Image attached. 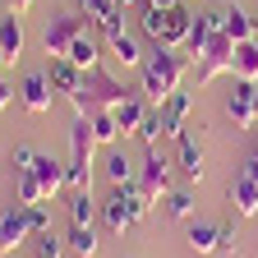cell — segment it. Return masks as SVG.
Masks as SVG:
<instances>
[{
  "instance_id": "1",
  "label": "cell",
  "mask_w": 258,
  "mask_h": 258,
  "mask_svg": "<svg viewBox=\"0 0 258 258\" xmlns=\"http://www.w3.org/2000/svg\"><path fill=\"white\" fill-rule=\"evenodd\" d=\"M184 70H189V55H184V51H166V46H157V51L143 60V83H139L143 102H148V106H166L171 97L180 92Z\"/></svg>"
},
{
  "instance_id": "2",
  "label": "cell",
  "mask_w": 258,
  "mask_h": 258,
  "mask_svg": "<svg viewBox=\"0 0 258 258\" xmlns=\"http://www.w3.org/2000/svg\"><path fill=\"white\" fill-rule=\"evenodd\" d=\"M129 97H134V92H129L120 79H111L106 70H88L79 97H70V106H74V115H97V111H115V106H124Z\"/></svg>"
},
{
  "instance_id": "3",
  "label": "cell",
  "mask_w": 258,
  "mask_h": 258,
  "mask_svg": "<svg viewBox=\"0 0 258 258\" xmlns=\"http://www.w3.org/2000/svg\"><path fill=\"white\" fill-rule=\"evenodd\" d=\"M92 148H97L92 120L88 115H74V124H70V161H64V180H70L74 194L92 189Z\"/></svg>"
},
{
  "instance_id": "4",
  "label": "cell",
  "mask_w": 258,
  "mask_h": 258,
  "mask_svg": "<svg viewBox=\"0 0 258 258\" xmlns=\"http://www.w3.org/2000/svg\"><path fill=\"white\" fill-rule=\"evenodd\" d=\"M139 194L152 208L171 194V161L161 157V148H148V157H143V166H139Z\"/></svg>"
},
{
  "instance_id": "5",
  "label": "cell",
  "mask_w": 258,
  "mask_h": 258,
  "mask_svg": "<svg viewBox=\"0 0 258 258\" xmlns=\"http://www.w3.org/2000/svg\"><path fill=\"white\" fill-rule=\"evenodd\" d=\"M79 37H83V19H74V14H55V19L46 23L42 46H46L51 60H64V55H70V46H74Z\"/></svg>"
},
{
  "instance_id": "6",
  "label": "cell",
  "mask_w": 258,
  "mask_h": 258,
  "mask_svg": "<svg viewBox=\"0 0 258 258\" xmlns=\"http://www.w3.org/2000/svg\"><path fill=\"white\" fill-rule=\"evenodd\" d=\"M231 55H235V42L226 37V32H217V37L208 42V51L199 55V88L212 83L217 74H231Z\"/></svg>"
},
{
  "instance_id": "7",
  "label": "cell",
  "mask_w": 258,
  "mask_h": 258,
  "mask_svg": "<svg viewBox=\"0 0 258 258\" xmlns=\"http://www.w3.org/2000/svg\"><path fill=\"white\" fill-rule=\"evenodd\" d=\"M226 115L235 120V129H253L258 124V83L235 79V92L226 97Z\"/></svg>"
},
{
  "instance_id": "8",
  "label": "cell",
  "mask_w": 258,
  "mask_h": 258,
  "mask_svg": "<svg viewBox=\"0 0 258 258\" xmlns=\"http://www.w3.org/2000/svg\"><path fill=\"white\" fill-rule=\"evenodd\" d=\"M102 226L111 235H124L134 226V212H129V189L124 184H111V194L102 199Z\"/></svg>"
},
{
  "instance_id": "9",
  "label": "cell",
  "mask_w": 258,
  "mask_h": 258,
  "mask_svg": "<svg viewBox=\"0 0 258 258\" xmlns=\"http://www.w3.org/2000/svg\"><path fill=\"white\" fill-rule=\"evenodd\" d=\"M28 235H32V226H28V208H5L0 212V253H14L19 244H28Z\"/></svg>"
},
{
  "instance_id": "10",
  "label": "cell",
  "mask_w": 258,
  "mask_h": 258,
  "mask_svg": "<svg viewBox=\"0 0 258 258\" xmlns=\"http://www.w3.org/2000/svg\"><path fill=\"white\" fill-rule=\"evenodd\" d=\"M194 19L184 5H175V10H166V28H161V42L157 46H166V51H184L189 46V32H194Z\"/></svg>"
},
{
  "instance_id": "11",
  "label": "cell",
  "mask_w": 258,
  "mask_h": 258,
  "mask_svg": "<svg viewBox=\"0 0 258 258\" xmlns=\"http://www.w3.org/2000/svg\"><path fill=\"white\" fill-rule=\"evenodd\" d=\"M51 97H55V88H51L46 74H28V79L19 83V102H23V111H32V115H46V111H51Z\"/></svg>"
},
{
  "instance_id": "12",
  "label": "cell",
  "mask_w": 258,
  "mask_h": 258,
  "mask_svg": "<svg viewBox=\"0 0 258 258\" xmlns=\"http://www.w3.org/2000/svg\"><path fill=\"white\" fill-rule=\"evenodd\" d=\"M161 111V129H166V139H184V120H189V111H194V102H189V92H175L166 106H157Z\"/></svg>"
},
{
  "instance_id": "13",
  "label": "cell",
  "mask_w": 258,
  "mask_h": 258,
  "mask_svg": "<svg viewBox=\"0 0 258 258\" xmlns=\"http://www.w3.org/2000/svg\"><path fill=\"white\" fill-rule=\"evenodd\" d=\"M32 175L42 180L46 199H55L60 189H70V180H64V161H55V157H46V152H37V161H32Z\"/></svg>"
},
{
  "instance_id": "14",
  "label": "cell",
  "mask_w": 258,
  "mask_h": 258,
  "mask_svg": "<svg viewBox=\"0 0 258 258\" xmlns=\"http://www.w3.org/2000/svg\"><path fill=\"white\" fill-rule=\"evenodd\" d=\"M46 79H51V88L64 92V97H79V88H83V70H79L74 60H51Z\"/></svg>"
},
{
  "instance_id": "15",
  "label": "cell",
  "mask_w": 258,
  "mask_h": 258,
  "mask_svg": "<svg viewBox=\"0 0 258 258\" xmlns=\"http://www.w3.org/2000/svg\"><path fill=\"white\" fill-rule=\"evenodd\" d=\"M23 42H28V37H23V19L10 10L5 19H0V51H5V60H10V64L23 55Z\"/></svg>"
},
{
  "instance_id": "16",
  "label": "cell",
  "mask_w": 258,
  "mask_h": 258,
  "mask_svg": "<svg viewBox=\"0 0 258 258\" xmlns=\"http://www.w3.org/2000/svg\"><path fill=\"white\" fill-rule=\"evenodd\" d=\"M231 208L240 217H258V180H249V175L231 180Z\"/></svg>"
},
{
  "instance_id": "17",
  "label": "cell",
  "mask_w": 258,
  "mask_h": 258,
  "mask_svg": "<svg viewBox=\"0 0 258 258\" xmlns=\"http://www.w3.org/2000/svg\"><path fill=\"white\" fill-rule=\"evenodd\" d=\"M231 74L244 79V83H258V37L235 46V55H231Z\"/></svg>"
},
{
  "instance_id": "18",
  "label": "cell",
  "mask_w": 258,
  "mask_h": 258,
  "mask_svg": "<svg viewBox=\"0 0 258 258\" xmlns=\"http://www.w3.org/2000/svg\"><path fill=\"white\" fill-rule=\"evenodd\" d=\"M226 37H231L235 46L240 42H253L258 37V19H249L240 5H226Z\"/></svg>"
},
{
  "instance_id": "19",
  "label": "cell",
  "mask_w": 258,
  "mask_h": 258,
  "mask_svg": "<svg viewBox=\"0 0 258 258\" xmlns=\"http://www.w3.org/2000/svg\"><path fill=\"white\" fill-rule=\"evenodd\" d=\"M106 46H111V55L124 64V70H139V64H143V51H139V37H134V32H115Z\"/></svg>"
},
{
  "instance_id": "20",
  "label": "cell",
  "mask_w": 258,
  "mask_h": 258,
  "mask_svg": "<svg viewBox=\"0 0 258 258\" xmlns=\"http://www.w3.org/2000/svg\"><path fill=\"white\" fill-rule=\"evenodd\" d=\"M203 161H208V152H203V143L184 134V139H180V166H184V175H189V180H203V171H208V166H203Z\"/></svg>"
},
{
  "instance_id": "21",
  "label": "cell",
  "mask_w": 258,
  "mask_h": 258,
  "mask_svg": "<svg viewBox=\"0 0 258 258\" xmlns=\"http://www.w3.org/2000/svg\"><path fill=\"white\" fill-rule=\"evenodd\" d=\"M64 60H74L79 70L88 74V70H97V60H102V46H97V37H88V32H83V37L70 46V55H64Z\"/></svg>"
},
{
  "instance_id": "22",
  "label": "cell",
  "mask_w": 258,
  "mask_h": 258,
  "mask_svg": "<svg viewBox=\"0 0 258 258\" xmlns=\"http://www.w3.org/2000/svg\"><path fill=\"white\" fill-rule=\"evenodd\" d=\"M148 106H143V97H129L124 106H115V124H120V134H139V124H143Z\"/></svg>"
},
{
  "instance_id": "23",
  "label": "cell",
  "mask_w": 258,
  "mask_h": 258,
  "mask_svg": "<svg viewBox=\"0 0 258 258\" xmlns=\"http://www.w3.org/2000/svg\"><path fill=\"white\" fill-rule=\"evenodd\" d=\"M46 203V189L32 171H19V208H42Z\"/></svg>"
},
{
  "instance_id": "24",
  "label": "cell",
  "mask_w": 258,
  "mask_h": 258,
  "mask_svg": "<svg viewBox=\"0 0 258 258\" xmlns=\"http://www.w3.org/2000/svg\"><path fill=\"white\" fill-rule=\"evenodd\" d=\"M189 249L194 253H217V221H194L189 226Z\"/></svg>"
},
{
  "instance_id": "25",
  "label": "cell",
  "mask_w": 258,
  "mask_h": 258,
  "mask_svg": "<svg viewBox=\"0 0 258 258\" xmlns=\"http://www.w3.org/2000/svg\"><path fill=\"white\" fill-rule=\"evenodd\" d=\"M64 244H70L79 258H97V249H102V240H97V231H92V226H74Z\"/></svg>"
},
{
  "instance_id": "26",
  "label": "cell",
  "mask_w": 258,
  "mask_h": 258,
  "mask_svg": "<svg viewBox=\"0 0 258 258\" xmlns=\"http://www.w3.org/2000/svg\"><path fill=\"white\" fill-rule=\"evenodd\" d=\"M161 203H166V217H175V221H194V194H189V189H171Z\"/></svg>"
},
{
  "instance_id": "27",
  "label": "cell",
  "mask_w": 258,
  "mask_h": 258,
  "mask_svg": "<svg viewBox=\"0 0 258 258\" xmlns=\"http://www.w3.org/2000/svg\"><path fill=\"white\" fill-rule=\"evenodd\" d=\"M97 212H102V203H92V189H83V194H74V199H70V217H74V226H92Z\"/></svg>"
},
{
  "instance_id": "28",
  "label": "cell",
  "mask_w": 258,
  "mask_h": 258,
  "mask_svg": "<svg viewBox=\"0 0 258 258\" xmlns=\"http://www.w3.org/2000/svg\"><path fill=\"white\" fill-rule=\"evenodd\" d=\"M92 120V134H97V143H120L124 134H120V124H115V111H97V115H88Z\"/></svg>"
},
{
  "instance_id": "29",
  "label": "cell",
  "mask_w": 258,
  "mask_h": 258,
  "mask_svg": "<svg viewBox=\"0 0 258 258\" xmlns=\"http://www.w3.org/2000/svg\"><path fill=\"white\" fill-rule=\"evenodd\" d=\"M106 175H111V184H134V180H139L134 161H129L124 152H111V157H106Z\"/></svg>"
},
{
  "instance_id": "30",
  "label": "cell",
  "mask_w": 258,
  "mask_h": 258,
  "mask_svg": "<svg viewBox=\"0 0 258 258\" xmlns=\"http://www.w3.org/2000/svg\"><path fill=\"white\" fill-rule=\"evenodd\" d=\"M139 139H143L148 148H157L161 139H166V129H161V111H157V106H148V115H143V124H139Z\"/></svg>"
},
{
  "instance_id": "31",
  "label": "cell",
  "mask_w": 258,
  "mask_h": 258,
  "mask_svg": "<svg viewBox=\"0 0 258 258\" xmlns=\"http://www.w3.org/2000/svg\"><path fill=\"white\" fill-rule=\"evenodd\" d=\"M92 23H97V32H102V37L111 42L115 32H124V10H106L102 19H92Z\"/></svg>"
},
{
  "instance_id": "32",
  "label": "cell",
  "mask_w": 258,
  "mask_h": 258,
  "mask_svg": "<svg viewBox=\"0 0 258 258\" xmlns=\"http://www.w3.org/2000/svg\"><path fill=\"white\" fill-rule=\"evenodd\" d=\"M235 244H240L235 221H221V226H217V253H235Z\"/></svg>"
},
{
  "instance_id": "33",
  "label": "cell",
  "mask_w": 258,
  "mask_h": 258,
  "mask_svg": "<svg viewBox=\"0 0 258 258\" xmlns=\"http://www.w3.org/2000/svg\"><path fill=\"white\" fill-rule=\"evenodd\" d=\"M161 28H166V10H143V32H148V37L152 42H161Z\"/></svg>"
},
{
  "instance_id": "34",
  "label": "cell",
  "mask_w": 258,
  "mask_h": 258,
  "mask_svg": "<svg viewBox=\"0 0 258 258\" xmlns=\"http://www.w3.org/2000/svg\"><path fill=\"white\" fill-rule=\"evenodd\" d=\"M60 249H64V240L55 231H42L37 235V258H60Z\"/></svg>"
},
{
  "instance_id": "35",
  "label": "cell",
  "mask_w": 258,
  "mask_h": 258,
  "mask_svg": "<svg viewBox=\"0 0 258 258\" xmlns=\"http://www.w3.org/2000/svg\"><path fill=\"white\" fill-rule=\"evenodd\" d=\"M79 10H83L88 19H102L106 10H120V5H115V0H79Z\"/></svg>"
},
{
  "instance_id": "36",
  "label": "cell",
  "mask_w": 258,
  "mask_h": 258,
  "mask_svg": "<svg viewBox=\"0 0 258 258\" xmlns=\"http://www.w3.org/2000/svg\"><path fill=\"white\" fill-rule=\"evenodd\" d=\"M199 19H203V28L212 32V37H217V32H226V5H221V10H208V14H199Z\"/></svg>"
},
{
  "instance_id": "37",
  "label": "cell",
  "mask_w": 258,
  "mask_h": 258,
  "mask_svg": "<svg viewBox=\"0 0 258 258\" xmlns=\"http://www.w3.org/2000/svg\"><path fill=\"white\" fill-rule=\"evenodd\" d=\"M28 226H32V235L51 231V217H46V208H28Z\"/></svg>"
},
{
  "instance_id": "38",
  "label": "cell",
  "mask_w": 258,
  "mask_h": 258,
  "mask_svg": "<svg viewBox=\"0 0 258 258\" xmlns=\"http://www.w3.org/2000/svg\"><path fill=\"white\" fill-rule=\"evenodd\" d=\"M32 161H37V152H32V148H14V166H19V171H32Z\"/></svg>"
},
{
  "instance_id": "39",
  "label": "cell",
  "mask_w": 258,
  "mask_h": 258,
  "mask_svg": "<svg viewBox=\"0 0 258 258\" xmlns=\"http://www.w3.org/2000/svg\"><path fill=\"white\" fill-rule=\"evenodd\" d=\"M10 102H14V88H10V83H5V79H0V111H5V106H10Z\"/></svg>"
},
{
  "instance_id": "40",
  "label": "cell",
  "mask_w": 258,
  "mask_h": 258,
  "mask_svg": "<svg viewBox=\"0 0 258 258\" xmlns=\"http://www.w3.org/2000/svg\"><path fill=\"white\" fill-rule=\"evenodd\" d=\"M240 175H249V180H258V152H253V157L244 161V171H240Z\"/></svg>"
},
{
  "instance_id": "41",
  "label": "cell",
  "mask_w": 258,
  "mask_h": 258,
  "mask_svg": "<svg viewBox=\"0 0 258 258\" xmlns=\"http://www.w3.org/2000/svg\"><path fill=\"white\" fill-rule=\"evenodd\" d=\"M143 5H152V10H175L180 0H143Z\"/></svg>"
},
{
  "instance_id": "42",
  "label": "cell",
  "mask_w": 258,
  "mask_h": 258,
  "mask_svg": "<svg viewBox=\"0 0 258 258\" xmlns=\"http://www.w3.org/2000/svg\"><path fill=\"white\" fill-rule=\"evenodd\" d=\"M10 10H14V14H28V10H32V0H10Z\"/></svg>"
},
{
  "instance_id": "43",
  "label": "cell",
  "mask_w": 258,
  "mask_h": 258,
  "mask_svg": "<svg viewBox=\"0 0 258 258\" xmlns=\"http://www.w3.org/2000/svg\"><path fill=\"white\" fill-rule=\"evenodd\" d=\"M115 5H120V10H129V5H139V0H115Z\"/></svg>"
},
{
  "instance_id": "44",
  "label": "cell",
  "mask_w": 258,
  "mask_h": 258,
  "mask_svg": "<svg viewBox=\"0 0 258 258\" xmlns=\"http://www.w3.org/2000/svg\"><path fill=\"white\" fill-rule=\"evenodd\" d=\"M5 64H10V60H5V51H0V70H5Z\"/></svg>"
}]
</instances>
